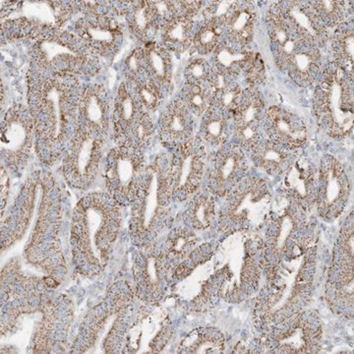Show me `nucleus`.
I'll list each match as a JSON object with an SVG mask.
<instances>
[{"mask_svg": "<svg viewBox=\"0 0 354 354\" xmlns=\"http://www.w3.org/2000/svg\"><path fill=\"white\" fill-rule=\"evenodd\" d=\"M285 174L283 185L291 201L302 209L316 203L318 177L308 160L300 158L293 162Z\"/></svg>", "mask_w": 354, "mask_h": 354, "instance_id": "obj_17", "label": "nucleus"}, {"mask_svg": "<svg viewBox=\"0 0 354 354\" xmlns=\"http://www.w3.org/2000/svg\"><path fill=\"white\" fill-rule=\"evenodd\" d=\"M113 135L118 146L144 148L153 132L151 113L142 108L129 82L120 84L113 102Z\"/></svg>", "mask_w": 354, "mask_h": 354, "instance_id": "obj_6", "label": "nucleus"}, {"mask_svg": "<svg viewBox=\"0 0 354 354\" xmlns=\"http://www.w3.org/2000/svg\"><path fill=\"white\" fill-rule=\"evenodd\" d=\"M104 135L88 128L77 127L64 162V174L70 185L85 189L99 172L104 150Z\"/></svg>", "mask_w": 354, "mask_h": 354, "instance_id": "obj_8", "label": "nucleus"}, {"mask_svg": "<svg viewBox=\"0 0 354 354\" xmlns=\"http://www.w3.org/2000/svg\"><path fill=\"white\" fill-rule=\"evenodd\" d=\"M320 58L318 46L304 43L288 58L285 68L295 82L301 86H309L319 75Z\"/></svg>", "mask_w": 354, "mask_h": 354, "instance_id": "obj_21", "label": "nucleus"}, {"mask_svg": "<svg viewBox=\"0 0 354 354\" xmlns=\"http://www.w3.org/2000/svg\"><path fill=\"white\" fill-rule=\"evenodd\" d=\"M184 353H221L225 349L223 335L204 330L201 334L191 335L183 342Z\"/></svg>", "mask_w": 354, "mask_h": 354, "instance_id": "obj_31", "label": "nucleus"}, {"mask_svg": "<svg viewBox=\"0 0 354 354\" xmlns=\"http://www.w3.org/2000/svg\"><path fill=\"white\" fill-rule=\"evenodd\" d=\"M272 209L269 185L260 177H245L225 197L220 212L223 230L244 232L264 221Z\"/></svg>", "mask_w": 354, "mask_h": 354, "instance_id": "obj_5", "label": "nucleus"}, {"mask_svg": "<svg viewBox=\"0 0 354 354\" xmlns=\"http://www.w3.org/2000/svg\"><path fill=\"white\" fill-rule=\"evenodd\" d=\"M193 18L186 14H177L162 25V44L167 50L184 53L192 46L195 36Z\"/></svg>", "mask_w": 354, "mask_h": 354, "instance_id": "obj_24", "label": "nucleus"}, {"mask_svg": "<svg viewBox=\"0 0 354 354\" xmlns=\"http://www.w3.org/2000/svg\"><path fill=\"white\" fill-rule=\"evenodd\" d=\"M239 145L225 146L216 153L208 174L209 190L216 196H227L246 177L249 162Z\"/></svg>", "mask_w": 354, "mask_h": 354, "instance_id": "obj_13", "label": "nucleus"}, {"mask_svg": "<svg viewBox=\"0 0 354 354\" xmlns=\"http://www.w3.org/2000/svg\"><path fill=\"white\" fill-rule=\"evenodd\" d=\"M230 114L212 104L202 116L200 140L212 147L223 146L230 137Z\"/></svg>", "mask_w": 354, "mask_h": 354, "instance_id": "obj_25", "label": "nucleus"}, {"mask_svg": "<svg viewBox=\"0 0 354 354\" xmlns=\"http://www.w3.org/2000/svg\"><path fill=\"white\" fill-rule=\"evenodd\" d=\"M129 82V81H128ZM134 88L135 94L138 97L142 108L148 111L149 113H155L160 106L162 102V88L157 83L153 82L152 79L146 77L142 80L136 82H129Z\"/></svg>", "mask_w": 354, "mask_h": 354, "instance_id": "obj_33", "label": "nucleus"}, {"mask_svg": "<svg viewBox=\"0 0 354 354\" xmlns=\"http://www.w3.org/2000/svg\"><path fill=\"white\" fill-rule=\"evenodd\" d=\"M255 22V7L251 2L234 1L221 26L227 32L228 41L247 46L252 41Z\"/></svg>", "mask_w": 354, "mask_h": 354, "instance_id": "obj_20", "label": "nucleus"}, {"mask_svg": "<svg viewBox=\"0 0 354 354\" xmlns=\"http://www.w3.org/2000/svg\"><path fill=\"white\" fill-rule=\"evenodd\" d=\"M314 10L326 28H335L342 24L346 17L344 1L320 0L312 2Z\"/></svg>", "mask_w": 354, "mask_h": 354, "instance_id": "obj_35", "label": "nucleus"}, {"mask_svg": "<svg viewBox=\"0 0 354 354\" xmlns=\"http://www.w3.org/2000/svg\"><path fill=\"white\" fill-rule=\"evenodd\" d=\"M193 129L194 114L183 97L172 100L160 116V140L165 145L178 149L192 139Z\"/></svg>", "mask_w": 354, "mask_h": 354, "instance_id": "obj_15", "label": "nucleus"}, {"mask_svg": "<svg viewBox=\"0 0 354 354\" xmlns=\"http://www.w3.org/2000/svg\"><path fill=\"white\" fill-rule=\"evenodd\" d=\"M223 29L214 20H206L204 24L195 32L192 46L200 55L214 53L221 43Z\"/></svg>", "mask_w": 354, "mask_h": 354, "instance_id": "obj_32", "label": "nucleus"}, {"mask_svg": "<svg viewBox=\"0 0 354 354\" xmlns=\"http://www.w3.org/2000/svg\"><path fill=\"white\" fill-rule=\"evenodd\" d=\"M290 151L272 140L262 139L251 152L253 162L259 169L269 176H281L292 165Z\"/></svg>", "mask_w": 354, "mask_h": 354, "instance_id": "obj_22", "label": "nucleus"}, {"mask_svg": "<svg viewBox=\"0 0 354 354\" xmlns=\"http://www.w3.org/2000/svg\"><path fill=\"white\" fill-rule=\"evenodd\" d=\"M264 128L269 139L290 150L301 148L306 143L308 132L304 121L281 106L267 109Z\"/></svg>", "mask_w": 354, "mask_h": 354, "instance_id": "obj_14", "label": "nucleus"}, {"mask_svg": "<svg viewBox=\"0 0 354 354\" xmlns=\"http://www.w3.org/2000/svg\"><path fill=\"white\" fill-rule=\"evenodd\" d=\"M141 151L134 146H116L106 158V187L120 205L132 204L145 181L148 169H144Z\"/></svg>", "mask_w": 354, "mask_h": 354, "instance_id": "obj_7", "label": "nucleus"}, {"mask_svg": "<svg viewBox=\"0 0 354 354\" xmlns=\"http://www.w3.org/2000/svg\"><path fill=\"white\" fill-rule=\"evenodd\" d=\"M290 321L288 328L276 337L278 351L281 353H313L319 341V327H314L304 314L299 313Z\"/></svg>", "mask_w": 354, "mask_h": 354, "instance_id": "obj_19", "label": "nucleus"}, {"mask_svg": "<svg viewBox=\"0 0 354 354\" xmlns=\"http://www.w3.org/2000/svg\"><path fill=\"white\" fill-rule=\"evenodd\" d=\"M75 35L95 57H106L116 53L123 36L115 18L97 10L77 21Z\"/></svg>", "mask_w": 354, "mask_h": 354, "instance_id": "obj_12", "label": "nucleus"}, {"mask_svg": "<svg viewBox=\"0 0 354 354\" xmlns=\"http://www.w3.org/2000/svg\"><path fill=\"white\" fill-rule=\"evenodd\" d=\"M351 183L342 162L333 156L321 160L318 174L316 204L325 220L339 218L348 203Z\"/></svg>", "mask_w": 354, "mask_h": 354, "instance_id": "obj_11", "label": "nucleus"}, {"mask_svg": "<svg viewBox=\"0 0 354 354\" xmlns=\"http://www.w3.org/2000/svg\"><path fill=\"white\" fill-rule=\"evenodd\" d=\"M36 144L34 121L29 109L12 106L4 115L1 125V153L13 169H23Z\"/></svg>", "mask_w": 354, "mask_h": 354, "instance_id": "obj_10", "label": "nucleus"}, {"mask_svg": "<svg viewBox=\"0 0 354 354\" xmlns=\"http://www.w3.org/2000/svg\"><path fill=\"white\" fill-rule=\"evenodd\" d=\"M215 199L209 193H199L191 201L186 218L195 230H205L212 225L216 218Z\"/></svg>", "mask_w": 354, "mask_h": 354, "instance_id": "obj_29", "label": "nucleus"}, {"mask_svg": "<svg viewBox=\"0 0 354 354\" xmlns=\"http://www.w3.org/2000/svg\"><path fill=\"white\" fill-rule=\"evenodd\" d=\"M264 102L255 88H249L244 90L241 102L232 115L234 129L248 125L264 127Z\"/></svg>", "mask_w": 354, "mask_h": 354, "instance_id": "obj_28", "label": "nucleus"}, {"mask_svg": "<svg viewBox=\"0 0 354 354\" xmlns=\"http://www.w3.org/2000/svg\"><path fill=\"white\" fill-rule=\"evenodd\" d=\"M247 80L252 83L259 82L265 75V65L259 55L254 53L245 70Z\"/></svg>", "mask_w": 354, "mask_h": 354, "instance_id": "obj_40", "label": "nucleus"}, {"mask_svg": "<svg viewBox=\"0 0 354 354\" xmlns=\"http://www.w3.org/2000/svg\"><path fill=\"white\" fill-rule=\"evenodd\" d=\"M111 121L108 90L102 84L84 88L79 102L78 127L88 128L106 136Z\"/></svg>", "mask_w": 354, "mask_h": 354, "instance_id": "obj_16", "label": "nucleus"}, {"mask_svg": "<svg viewBox=\"0 0 354 354\" xmlns=\"http://www.w3.org/2000/svg\"><path fill=\"white\" fill-rule=\"evenodd\" d=\"M212 69L204 58H193L184 68V79L186 84H204L209 82Z\"/></svg>", "mask_w": 354, "mask_h": 354, "instance_id": "obj_37", "label": "nucleus"}, {"mask_svg": "<svg viewBox=\"0 0 354 354\" xmlns=\"http://www.w3.org/2000/svg\"><path fill=\"white\" fill-rule=\"evenodd\" d=\"M181 97L194 115L203 116L212 106L214 90L211 84H186L183 88Z\"/></svg>", "mask_w": 354, "mask_h": 354, "instance_id": "obj_30", "label": "nucleus"}, {"mask_svg": "<svg viewBox=\"0 0 354 354\" xmlns=\"http://www.w3.org/2000/svg\"><path fill=\"white\" fill-rule=\"evenodd\" d=\"M242 93H243V90L241 85L235 81L227 87L216 91L214 93L212 104H215L218 109H223V111L232 116L241 102Z\"/></svg>", "mask_w": 354, "mask_h": 354, "instance_id": "obj_36", "label": "nucleus"}, {"mask_svg": "<svg viewBox=\"0 0 354 354\" xmlns=\"http://www.w3.org/2000/svg\"><path fill=\"white\" fill-rule=\"evenodd\" d=\"M286 17L295 26L300 39L321 46L327 39V31L322 21L317 15L311 2L288 1L279 3Z\"/></svg>", "mask_w": 354, "mask_h": 354, "instance_id": "obj_18", "label": "nucleus"}, {"mask_svg": "<svg viewBox=\"0 0 354 354\" xmlns=\"http://www.w3.org/2000/svg\"><path fill=\"white\" fill-rule=\"evenodd\" d=\"M32 48L34 73L41 75L75 74L97 67L95 55L75 34L59 29L44 30L35 35Z\"/></svg>", "mask_w": 354, "mask_h": 354, "instance_id": "obj_3", "label": "nucleus"}, {"mask_svg": "<svg viewBox=\"0 0 354 354\" xmlns=\"http://www.w3.org/2000/svg\"><path fill=\"white\" fill-rule=\"evenodd\" d=\"M118 203L109 193L93 192L77 204L72 223V242L84 267H104L121 223Z\"/></svg>", "mask_w": 354, "mask_h": 354, "instance_id": "obj_2", "label": "nucleus"}, {"mask_svg": "<svg viewBox=\"0 0 354 354\" xmlns=\"http://www.w3.org/2000/svg\"><path fill=\"white\" fill-rule=\"evenodd\" d=\"M82 91L75 74L31 77L28 109L34 121L37 150L44 162H55L73 138Z\"/></svg>", "mask_w": 354, "mask_h": 354, "instance_id": "obj_1", "label": "nucleus"}, {"mask_svg": "<svg viewBox=\"0 0 354 354\" xmlns=\"http://www.w3.org/2000/svg\"><path fill=\"white\" fill-rule=\"evenodd\" d=\"M346 72L339 66L328 72L314 95L321 128L332 138H344L353 128V93Z\"/></svg>", "mask_w": 354, "mask_h": 354, "instance_id": "obj_4", "label": "nucleus"}, {"mask_svg": "<svg viewBox=\"0 0 354 354\" xmlns=\"http://www.w3.org/2000/svg\"><path fill=\"white\" fill-rule=\"evenodd\" d=\"M214 53V68L235 77L239 76L242 71L245 72L254 55V53L247 50L246 46L232 44L228 41L221 43Z\"/></svg>", "mask_w": 354, "mask_h": 354, "instance_id": "obj_27", "label": "nucleus"}, {"mask_svg": "<svg viewBox=\"0 0 354 354\" xmlns=\"http://www.w3.org/2000/svg\"><path fill=\"white\" fill-rule=\"evenodd\" d=\"M353 30H344L335 35L334 53L337 66L353 77L354 60Z\"/></svg>", "mask_w": 354, "mask_h": 354, "instance_id": "obj_34", "label": "nucleus"}, {"mask_svg": "<svg viewBox=\"0 0 354 354\" xmlns=\"http://www.w3.org/2000/svg\"><path fill=\"white\" fill-rule=\"evenodd\" d=\"M125 70L129 82H136L149 77L146 70V57L144 48H137L125 60Z\"/></svg>", "mask_w": 354, "mask_h": 354, "instance_id": "obj_38", "label": "nucleus"}, {"mask_svg": "<svg viewBox=\"0 0 354 354\" xmlns=\"http://www.w3.org/2000/svg\"><path fill=\"white\" fill-rule=\"evenodd\" d=\"M127 11V21L133 34L149 43L162 25V19L153 1H136Z\"/></svg>", "mask_w": 354, "mask_h": 354, "instance_id": "obj_23", "label": "nucleus"}, {"mask_svg": "<svg viewBox=\"0 0 354 354\" xmlns=\"http://www.w3.org/2000/svg\"><path fill=\"white\" fill-rule=\"evenodd\" d=\"M146 70L149 78L160 88L171 82L172 62L169 50L162 44L149 41L145 48Z\"/></svg>", "mask_w": 354, "mask_h": 354, "instance_id": "obj_26", "label": "nucleus"}, {"mask_svg": "<svg viewBox=\"0 0 354 354\" xmlns=\"http://www.w3.org/2000/svg\"><path fill=\"white\" fill-rule=\"evenodd\" d=\"M169 254L172 256L184 255L187 252L188 249L195 242L194 235L186 230H176L172 237L169 239Z\"/></svg>", "mask_w": 354, "mask_h": 354, "instance_id": "obj_39", "label": "nucleus"}, {"mask_svg": "<svg viewBox=\"0 0 354 354\" xmlns=\"http://www.w3.org/2000/svg\"><path fill=\"white\" fill-rule=\"evenodd\" d=\"M176 150L167 169L162 167L160 172L171 199L181 201L199 189L206 162L204 148L193 139Z\"/></svg>", "mask_w": 354, "mask_h": 354, "instance_id": "obj_9", "label": "nucleus"}]
</instances>
